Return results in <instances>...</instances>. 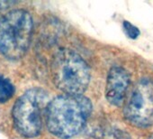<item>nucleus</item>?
Masks as SVG:
<instances>
[{"mask_svg": "<svg viewBox=\"0 0 153 139\" xmlns=\"http://www.w3.org/2000/svg\"><path fill=\"white\" fill-rule=\"evenodd\" d=\"M131 82L129 72L122 67H113L107 76L105 85L106 100L113 106H121L125 99Z\"/></svg>", "mask_w": 153, "mask_h": 139, "instance_id": "obj_6", "label": "nucleus"}, {"mask_svg": "<svg viewBox=\"0 0 153 139\" xmlns=\"http://www.w3.org/2000/svg\"><path fill=\"white\" fill-rule=\"evenodd\" d=\"M49 102L48 93L41 88L28 90L16 101L12 117L16 131L22 136L33 138L39 135Z\"/></svg>", "mask_w": 153, "mask_h": 139, "instance_id": "obj_4", "label": "nucleus"}, {"mask_svg": "<svg viewBox=\"0 0 153 139\" xmlns=\"http://www.w3.org/2000/svg\"><path fill=\"white\" fill-rule=\"evenodd\" d=\"M123 27L125 34L131 39H136L140 35V30L128 21H123Z\"/></svg>", "mask_w": 153, "mask_h": 139, "instance_id": "obj_8", "label": "nucleus"}, {"mask_svg": "<svg viewBox=\"0 0 153 139\" xmlns=\"http://www.w3.org/2000/svg\"><path fill=\"white\" fill-rule=\"evenodd\" d=\"M33 19L25 10L16 9L0 19V52L9 60L26 53L33 34Z\"/></svg>", "mask_w": 153, "mask_h": 139, "instance_id": "obj_3", "label": "nucleus"}, {"mask_svg": "<svg viewBox=\"0 0 153 139\" xmlns=\"http://www.w3.org/2000/svg\"><path fill=\"white\" fill-rule=\"evenodd\" d=\"M148 139H153V133H152V134L148 137Z\"/></svg>", "mask_w": 153, "mask_h": 139, "instance_id": "obj_10", "label": "nucleus"}, {"mask_svg": "<svg viewBox=\"0 0 153 139\" xmlns=\"http://www.w3.org/2000/svg\"><path fill=\"white\" fill-rule=\"evenodd\" d=\"M15 91L12 82L4 76H0V103L8 101L14 96Z\"/></svg>", "mask_w": 153, "mask_h": 139, "instance_id": "obj_7", "label": "nucleus"}, {"mask_svg": "<svg viewBox=\"0 0 153 139\" xmlns=\"http://www.w3.org/2000/svg\"><path fill=\"white\" fill-rule=\"evenodd\" d=\"M12 4H13V2H10V1H0V11L3 9H6L7 7L11 6Z\"/></svg>", "mask_w": 153, "mask_h": 139, "instance_id": "obj_9", "label": "nucleus"}, {"mask_svg": "<svg viewBox=\"0 0 153 139\" xmlns=\"http://www.w3.org/2000/svg\"><path fill=\"white\" fill-rule=\"evenodd\" d=\"M91 112L92 103L83 95L59 96L46 108V126L55 136L70 138L84 128Z\"/></svg>", "mask_w": 153, "mask_h": 139, "instance_id": "obj_1", "label": "nucleus"}, {"mask_svg": "<svg viewBox=\"0 0 153 139\" xmlns=\"http://www.w3.org/2000/svg\"><path fill=\"white\" fill-rule=\"evenodd\" d=\"M125 119L137 127L153 124V81L140 80L133 88L123 109Z\"/></svg>", "mask_w": 153, "mask_h": 139, "instance_id": "obj_5", "label": "nucleus"}, {"mask_svg": "<svg viewBox=\"0 0 153 139\" xmlns=\"http://www.w3.org/2000/svg\"><path fill=\"white\" fill-rule=\"evenodd\" d=\"M51 72L53 83L66 95H82L90 81V69L80 55L61 49L54 55Z\"/></svg>", "mask_w": 153, "mask_h": 139, "instance_id": "obj_2", "label": "nucleus"}]
</instances>
